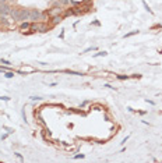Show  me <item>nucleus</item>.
Returning <instances> with one entry per match:
<instances>
[{"instance_id": "obj_1", "label": "nucleus", "mask_w": 162, "mask_h": 163, "mask_svg": "<svg viewBox=\"0 0 162 163\" xmlns=\"http://www.w3.org/2000/svg\"><path fill=\"white\" fill-rule=\"evenodd\" d=\"M49 29L46 23L43 21H35V23H31V32H46Z\"/></svg>"}, {"instance_id": "obj_12", "label": "nucleus", "mask_w": 162, "mask_h": 163, "mask_svg": "<svg viewBox=\"0 0 162 163\" xmlns=\"http://www.w3.org/2000/svg\"><path fill=\"white\" fill-rule=\"evenodd\" d=\"M139 32L140 31H131V32H129V34H126L123 38H130V36H133V35H139Z\"/></svg>"}, {"instance_id": "obj_19", "label": "nucleus", "mask_w": 162, "mask_h": 163, "mask_svg": "<svg viewBox=\"0 0 162 163\" xmlns=\"http://www.w3.org/2000/svg\"><path fill=\"white\" fill-rule=\"evenodd\" d=\"M83 158H84V153H78L74 156V159H83Z\"/></svg>"}, {"instance_id": "obj_4", "label": "nucleus", "mask_w": 162, "mask_h": 163, "mask_svg": "<svg viewBox=\"0 0 162 163\" xmlns=\"http://www.w3.org/2000/svg\"><path fill=\"white\" fill-rule=\"evenodd\" d=\"M27 20H29V10H28V9H20L18 21L24 23V21H27Z\"/></svg>"}, {"instance_id": "obj_17", "label": "nucleus", "mask_w": 162, "mask_h": 163, "mask_svg": "<svg viewBox=\"0 0 162 163\" xmlns=\"http://www.w3.org/2000/svg\"><path fill=\"white\" fill-rule=\"evenodd\" d=\"M0 100H6V102H9L10 98L9 96H0Z\"/></svg>"}, {"instance_id": "obj_16", "label": "nucleus", "mask_w": 162, "mask_h": 163, "mask_svg": "<svg viewBox=\"0 0 162 163\" xmlns=\"http://www.w3.org/2000/svg\"><path fill=\"white\" fill-rule=\"evenodd\" d=\"M106 52H105V50H103V52H99V53H97L95 54V57H99V56H106Z\"/></svg>"}, {"instance_id": "obj_2", "label": "nucleus", "mask_w": 162, "mask_h": 163, "mask_svg": "<svg viewBox=\"0 0 162 163\" xmlns=\"http://www.w3.org/2000/svg\"><path fill=\"white\" fill-rule=\"evenodd\" d=\"M46 13H48V15H49V18H52V17H56V15H63L65 9H62V4L57 1V4L53 6V7H51Z\"/></svg>"}, {"instance_id": "obj_27", "label": "nucleus", "mask_w": 162, "mask_h": 163, "mask_svg": "<svg viewBox=\"0 0 162 163\" xmlns=\"http://www.w3.org/2000/svg\"><path fill=\"white\" fill-rule=\"evenodd\" d=\"M10 3H15V1H17V0H9Z\"/></svg>"}, {"instance_id": "obj_9", "label": "nucleus", "mask_w": 162, "mask_h": 163, "mask_svg": "<svg viewBox=\"0 0 162 163\" xmlns=\"http://www.w3.org/2000/svg\"><path fill=\"white\" fill-rule=\"evenodd\" d=\"M42 135H43V140H51L52 132L49 131V130H43V131H42Z\"/></svg>"}, {"instance_id": "obj_11", "label": "nucleus", "mask_w": 162, "mask_h": 163, "mask_svg": "<svg viewBox=\"0 0 162 163\" xmlns=\"http://www.w3.org/2000/svg\"><path fill=\"white\" fill-rule=\"evenodd\" d=\"M65 72H66V74H71V75H83L81 72H78V71H71V70H65Z\"/></svg>"}, {"instance_id": "obj_21", "label": "nucleus", "mask_w": 162, "mask_h": 163, "mask_svg": "<svg viewBox=\"0 0 162 163\" xmlns=\"http://www.w3.org/2000/svg\"><path fill=\"white\" fill-rule=\"evenodd\" d=\"M31 99L32 100H42V98H39V96H31Z\"/></svg>"}, {"instance_id": "obj_15", "label": "nucleus", "mask_w": 162, "mask_h": 163, "mask_svg": "<svg viewBox=\"0 0 162 163\" xmlns=\"http://www.w3.org/2000/svg\"><path fill=\"white\" fill-rule=\"evenodd\" d=\"M117 77V80H127V78H130V75H116Z\"/></svg>"}, {"instance_id": "obj_24", "label": "nucleus", "mask_w": 162, "mask_h": 163, "mask_svg": "<svg viewBox=\"0 0 162 163\" xmlns=\"http://www.w3.org/2000/svg\"><path fill=\"white\" fill-rule=\"evenodd\" d=\"M127 140H129V137H126V138H125V140H123V141H122L120 144H122V145H125V144H126V141H127Z\"/></svg>"}, {"instance_id": "obj_23", "label": "nucleus", "mask_w": 162, "mask_h": 163, "mask_svg": "<svg viewBox=\"0 0 162 163\" xmlns=\"http://www.w3.org/2000/svg\"><path fill=\"white\" fill-rule=\"evenodd\" d=\"M15 156H17V158L20 159V160H23V156H21V155H20L18 152H15Z\"/></svg>"}, {"instance_id": "obj_8", "label": "nucleus", "mask_w": 162, "mask_h": 163, "mask_svg": "<svg viewBox=\"0 0 162 163\" xmlns=\"http://www.w3.org/2000/svg\"><path fill=\"white\" fill-rule=\"evenodd\" d=\"M51 20H52L51 21L52 25H57V24H60L63 21V15H56V17H52Z\"/></svg>"}, {"instance_id": "obj_10", "label": "nucleus", "mask_w": 162, "mask_h": 163, "mask_svg": "<svg viewBox=\"0 0 162 163\" xmlns=\"http://www.w3.org/2000/svg\"><path fill=\"white\" fill-rule=\"evenodd\" d=\"M74 9H69V10H65L63 13V17H69V15H74Z\"/></svg>"}, {"instance_id": "obj_13", "label": "nucleus", "mask_w": 162, "mask_h": 163, "mask_svg": "<svg viewBox=\"0 0 162 163\" xmlns=\"http://www.w3.org/2000/svg\"><path fill=\"white\" fill-rule=\"evenodd\" d=\"M143 6H144V9L147 10V11H148L150 14H154V11H152V10H151V9H150V6L147 4V3H145V1H143Z\"/></svg>"}, {"instance_id": "obj_25", "label": "nucleus", "mask_w": 162, "mask_h": 163, "mask_svg": "<svg viewBox=\"0 0 162 163\" xmlns=\"http://www.w3.org/2000/svg\"><path fill=\"white\" fill-rule=\"evenodd\" d=\"M7 135H9V132H7V134H4V135H1V140H6V138H7Z\"/></svg>"}, {"instance_id": "obj_14", "label": "nucleus", "mask_w": 162, "mask_h": 163, "mask_svg": "<svg viewBox=\"0 0 162 163\" xmlns=\"http://www.w3.org/2000/svg\"><path fill=\"white\" fill-rule=\"evenodd\" d=\"M3 74H4L6 78H13L14 77V72H11V71H4Z\"/></svg>"}, {"instance_id": "obj_28", "label": "nucleus", "mask_w": 162, "mask_h": 163, "mask_svg": "<svg viewBox=\"0 0 162 163\" xmlns=\"http://www.w3.org/2000/svg\"><path fill=\"white\" fill-rule=\"evenodd\" d=\"M0 25H1V23H0Z\"/></svg>"}, {"instance_id": "obj_18", "label": "nucleus", "mask_w": 162, "mask_h": 163, "mask_svg": "<svg viewBox=\"0 0 162 163\" xmlns=\"http://www.w3.org/2000/svg\"><path fill=\"white\" fill-rule=\"evenodd\" d=\"M69 1H70V0H59V3H60L62 6H63V4H67Z\"/></svg>"}, {"instance_id": "obj_26", "label": "nucleus", "mask_w": 162, "mask_h": 163, "mask_svg": "<svg viewBox=\"0 0 162 163\" xmlns=\"http://www.w3.org/2000/svg\"><path fill=\"white\" fill-rule=\"evenodd\" d=\"M105 86H108V88H111V89H115V86H112V85H109V84H106Z\"/></svg>"}, {"instance_id": "obj_22", "label": "nucleus", "mask_w": 162, "mask_h": 163, "mask_svg": "<svg viewBox=\"0 0 162 163\" xmlns=\"http://www.w3.org/2000/svg\"><path fill=\"white\" fill-rule=\"evenodd\" d=\"M94 107L97 109V110H103V107H102V106H99V105H95Z\"/></svg>"}, {"instance_id": "obj_20", "label": "nucleus", "mask_w": 162, "mask_h": 163, "mask_svg": "<svg viewBox=\"0 0 162 163\" xmlns=\"http://www.w3.org/2000/svg\"><path fill=\"white\" fill-rule=\"evenodd\" d=\"M0 63H1V64H11V63L9 61V60H4V59H1V60H0Z\"/></svg>"}, {"instance_id": "obj_7", "label": "nucleus", "mask_w": 162, "mask_h": 163, "mask_svg": "<svg viewBox=\"0 0 162 163\" xmlns=\"http://www.w3.org/2000/svg\"><path fill=\"white\" fill-rule=\"evenodd\" d=\"M10 15H11V18H13L14 21H18L20 9H11V10H10Z\"/></svg>"}, {"instance_id": "obj_6", "label": "nucleus", "mask_w": 162, "mask_h": 163, "mask_svg": "<svg viewBox=\"0 0 162 163\" xmlns=\"http://www.w3.org/2000/svg\"><path fill=\"white\" fill-rule=\"evenodd\" d=\"M10 7L7 3H0V15H10Z\"/></svg>"}, {"instance_id": "obj_3", "label": "nucleus", "mask_w": 162, "mask_h": 163, "mask_svg": "<svg viewBox=\"0 0 162 163\" xmlns=\"http://www.w3.org/2000/svg\"><path fill=\"white\" fill-rule=\"evenodd\" d=\"M29 20H31L32 23H35V21H41L42 20V13L37 9L29 10Z\"/></svg>"}, {"instance_id": "obj_5", "label": "nucleus", "mask_w": 162, "mask_h": 163, "mask_svg": "<svg viewBox=\"0 0 162 163\" xmlns=\"http://www.w3.org/2000/svg\"><path fill=\"white\" fill-rule=\"evenodd\" d=\"M20 32H21V34H31V23L24 21V23L20 25Z\"/></svg>"}]
</instances>
